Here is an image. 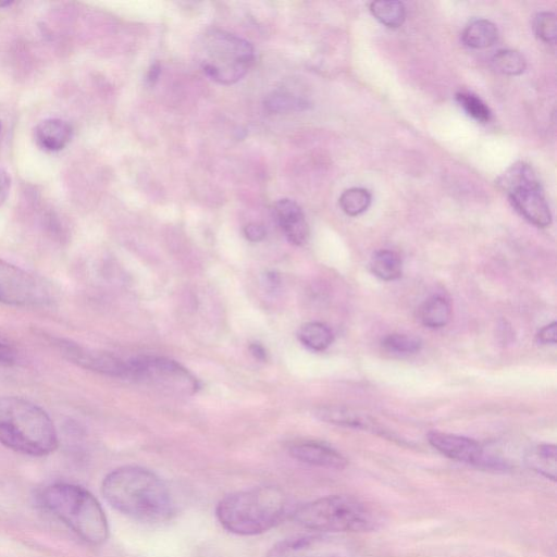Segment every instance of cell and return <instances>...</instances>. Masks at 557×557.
<instances>
[{
	"mask_svg": "<svg viewBox=\"0 0 557 557\" xmlns=\"http://www.w3.org/2000/svg\"><path fill=\"white\" fill-rule=\"evenodd\" d=\"M101 492L114 509L143 522H161L173 513L172 498L165 484L141 467L114 469L103 479Z\"/></svg>",
	"mask_w": 557,
	"mask_h": 557,
	"instance_id": "1",
	"label": "cell"
},
{
	"mask_svg": "<svg viewBox=\"0 0 557 557\" xmlns=\"http://www.w3.org/2000/svg\"><path fill=\"white\" fill-rule=\"evenodd\" d=\"M0 443L21 454L45 456L58 447V434L49 414L17 396L0 397Z\"/></svg>",
	"mask_w": 557,
	"mask_h": 557,
	"instance_id": "2",
	"label": "cell"
},
{
	"mask_svg": "<svg viewBox=\"0 0 557 557\" xmlns=\"http://www.w3.org/2000/svg\"><path fill=\"white\" fill-rule=\"evenodd\" d=\"M286 498L274 486L238 491L225 496L216 506L221 525L238 535H256L272 529L283 518Z\"/></svg>",
	"mask_w": 557,
	"mask_h": 557,
	"instance_id": "3",
	"label": "cell"
},
{
	"mask_svg": "<svg viewBox=\"0 0 557 557\" xmlns=\"http://www.w3.org/2000/svg\"><path fill=\"white\" fill-rule=\"evenodd\" d=\"M42 505L77 536L91 545L104 543L109 524L98 499L83 486L55 483L41 493Z\"/></svg>",
	"mask_w": 557,
	"mask_h": 557,
	"instance_id": "4",
	"label": "cell"
},
{
	"mask_svg": "<svg viewBox=\"0 0 557 557\" xmlns=\"http://www.w3.org/2000/svg\"><path fill=\"white\" fill-rule=\"evenodd\" d=\"M294 520L321 532H368L379 528L380 513L368 503L349 495H329L298 507Z\"/></svg>",
	"mask_w": 557,
	"mask_h": 557,
	"instance_id": "5",
	"label": "cell"
},
{
	"mask_svg": "<svg viewBox=\"0 0 557 557\" xmlns=\"http://www.w3.org/2000/svg\"><path fill=\"white\" fill-rule=\"evenodd\" d=\"M196 59L202 71L219 84L238 82L255 60L252 46L245 39L220 29H211L200 38Z\"/></svg>",
	"mask_w": 557,
	"mask_h": 557,
	"instance_id": "6",
	"label": "cell"
},
{
	"mask_svg": "<svg viewBox=\"0 0 557 557\" xmlns=\"http://www.w3.org/2000/svg\"><path fill=\"white\" fill-rule=\"evenodd\" d=\"M515 209L530 223L546 227L552 213L532 168L523 162L511 165L499 178Z\"/></svg>",
	"mask_w": 557,
	"mask_h": 557,
	"instance_id": "7",
	"label": "cell"
},
{
	"mask_svg": "<svg viewBox=\"0 0 557 557\" xmlns=\"http://www.w3.org/2000/svg\"><path fill=\"white\" fill-rule=\"evenodd\" d=\"M128 377L170 394L197 393L198 380L181 363L160 356H140L127 361Z\"/></svg>",
	"mask_w": 557,
	"mask_h": 557,
	"instance_id": "8",
	"label": "cell"
},
{
	"mask_svg": "<svg viewBox=\"0 0 557 557\" xmlns=\"http://www.w3.org/2000/svg\"><path fill=\"white\" fill-rule=\"evenodd\" d=\"M49 292L44 283L5 260L0 259V302L11 306H37L47 302Z\"/></svg>",
	"mask_w": 557,
	"mask_h": 557,
	"instance_id": "9",
	"label": "cell"
},
{
	"mask_svg": "<svg viewBox=\"0 0 557 557\" xmlns=\"http://www.w3.org/2000/svg\"><path fill=\"white\" fill-rule=\"evenodd\" d=\"M61 352L77 366L113 377H128V363L108 351L92 349L59 339L55 343Z\"/></svg>",
	"mask_w": 557,
	"mask_h": 557,
	"instance_id": "10",
	"label": "cell"
},
{
	"mask_svg": "<svg viewBox=\"0 0 557 557\" xmlns=\"http://www.w3.org/2000/svg\"><path fill=\"white\" fill-rule=\"evenodd\" d=\"M428 441L431 446L450 459L469 465L492 467L482 446L472 438L432 431L428 434Z\"/></svg>",
	"mask_w": 557,
	"mask_h": 557,
	"instance_id": "11",
	"label": "cell"
},
{
	"mask_svg": "<svg viewBox=\"0 0 557 557\" xmlns=\"http://www.w3.org/2000/svg\"><path fill=\"white\" fill-rule=\"evenodd\" d=\"M275 219L286 236L296 246L307 242L309 227L301 208L290 199H281L274 203Z\"/></svg>",
	"mask_w": 557,
	"mask_h": 557,
	"instance_id": "12",
	"label": "cell"
},
{
	"mask_svg": "<svg viewBox=\"0 0 557 557\" xmlns=\"http://www.w3.org/2000/svg\"><path fill=\"white\" fill-rule=\"evenodd\" d=\"M319 420L326 423L383 433L380 424L368 413L346 406H322L313 413Z\"/></svg>",
	"mask_w": 557,
	"mask_h": 557,
	"instance_id": "13",
	"label": "cell"
},
{
	"mask_svg": "<svg viewBox=\"0 0 557 557\" xmlns=\"http://www.w3.org/2000/svg\"><path fill=\"white\" fill-rule=\"evenodd\" d=\"M289 454L298 461L327 468V469H344L348 461L336 449L315 442H301L294 444L289 447Z\"/></svg>",
	"mask_w": 557,
	"mask_h": 557,
	"instance_id": "14",
	"label": "cell"
},
{
	"mask_svg": "<svg viewBox=\"0 0 557 557\" xmlns=\"http://www.w3.org/2000/svg\"><path fill=\"white\" fill-rule=\"evenodd\" d=\"M73 128L61 119H47L35 127V139L47 151H59L71 141Z\"/></svg>",
	"mask_w": 557,
	"mask_h": 557,
	"instance_id": "15",
	"label": "cell"
},
{
	"mask_svg": "<svg viewBox=\"0 0 557 557\" xmlns=\"http://www.w3.org/2000/svg\"><path fill=\"white\" fill-rule=\"evenodd\" d=\"M554 444H540L532 447L525 455V463L533 471L552 481L556 480L557 460Z\"/></svg>",
	"mask_w": 557,
	"mask_h": 557,
	"instance_id": "16",
	"label": "cell"
},
{
	"mask_svg": "<svg viewBox=\"0 0 557 557\" xmlns=\"http://www.w3.org/2000/svg\"><path fill=\"white\" fill-rule=\"evenodd\" d=\"M462 41L475 49L492 46L498 37V30L492 22L483 18L471 21L462 32Z\"/></svg>",
	"mask_w": 557,
	"mask_h": 557,
	"instance_id": "17",
	"label": "cell"
},
{
	"mask_svg": "<svg viewBox=\"0 0 557 557\" xmlns=\"http://www.w3.org/2000/svg\"><path fill=\"white\" fill-rule=\"evenodd\" d=\"M450 318V304L446 298L440 295L430 297L420 309V320L424 326L430 329L445 326Z\"/></svg>",
	"mask_w": 557,
	"mask_h": 557,
	"instance_id": "18",
	"label": "cell"
},
{
	"mask_svg": "<svg viewBox=\"0 0 557 557\" xmlns=\"http://www.w3.org/2000/svg\"><path fill=\"white\" fill-rule=\"evenodd\" d=\"M370 270L383 281H394L400 277L403 263L400 257L392 250L383 249L374 252L370 259Z\"/></svg>",
	"mask_w": 557,
	"mask_h": 557,
	"instance_id": "19",
	"label": "cell"
},
{
	"mask_svg": "<svg viewBox=\"0 0 557 557\" xmlns=\"http://www.w3.org/2000/svg\"><path fill=\"white\" fill-rule=\"evenodd\" d=\"M297 336L302 345L314 351L325 350L334 338L332 330L321 322L302 324L298 330Z\"/></svg>",
	"mask_w": 557,
	"mask_h": 557,
	"instance_id": "20",
	"label": "cell"
},
{
	"mask_svg": "<svg viewBox=\"0 0 557 557\" xmlns=\"http://www.w3.org/2000/svg\"><path fill=\"white\" fill-rule=\"evenodd\" d=\"M372 15L387 27L400 26L406 16L405 7L399 1H374L370 4Z\"/></svg>",
	"mask_w": 557,
	"mask_h": 557,
	"instance_id": "21",
	"label": "cell"
},
{
	"mask_svg": "<svg viewBox=\"0 0 557 557\" xmlns=\"http://www.w3.org/2000/svg\"><path fill=\"white\" fill-rule=\"evenodd\" d=\"M371 203L370 193L360 187H352L345 190L339 197L342 210L351 216L364 212Z\"/></svg>",
	"mask_w": 557,
	"mask_h": 557,
	"instance_id": "22",
	"label": "cell"
},
{
	"mask_svg": "<svg viewBox=\"0 0 557 557\" xmlns=\"http://www.w3.org/2000/svg\"><path fill=\"white\" fill-rule=\"evenodd\" d=\"M493 67L505 75H519L525 69V59L516 50H499L492 59Z\"/></svg>",
	"mask_w": 557,
	"mask_h": 557,
	"instance_id": "23",
	"label": "cell"
},
{
	"mask_svg": "<svg viewBox=\"0 0 557 557\" xmlns=\"http://www.w3.org/2000/svg\"><path fill=\"white\" fill-rule=\"evenodd\" d=\"M382 346L392 354L412 355L422 347V341L413 335L393 333L385 336Z\"/></svg>",
	"mask_w": 557,
	"mask_h": 557,
	"instance_id": "24",
	"label": "cell"
},
{
	"mask_svg": "<svg viewBox=\"0 0 557 557\" xmlns=\"http://www.w3.org/2000/svg\"><path fill=\"white\" fill-rule=\"evenodd\" d=\"M456 99L465 112L478 122L486 123L491 119L488 107L475 95L458 92Z\"/></svg>",
	"mask_w": 557,
	"mask_h": 557,
	"instance_id": "25",
	"label": "cell"
},
{
	"mask_svg": "<svg viewBox=\"0 0 557 557\" xmlns=\"http://www.w3.org/2000/svg\"><path fill=\"white\" fill-rule=\"evenodd\" d=\"M535 35L547 44H554L557 35L556 15L552 12H541L533 21Z\"/></svg>",
	"mask_w": 557,
	"mask_h": 557,
	"instance_id": "26",
	"label": "cell"
},
{
	"mask_svg": "<svg viewBox=\"0 0 557 557\" xmlns=\"http://www.w3.org/2000/svg\"><path fill=\"white\" fill-rule=\"evenodd\" d=\"M300 99L285 91H274L264 100V107L272 112H284L292 109L301 108Z\"/></svg>",
	"mask_w": 557,
	"mask_h": 557,
	"instance_id": "27",
	"label": "cell"
},
{
	"mask_svg": "<svg viewBox=\"0 0 557 557\" xmlns=\"http://www.w3.org/2000/svg\"><path fill=\"white\" fill-rule=\"evenodd\" d=\"M539 344H556L557 342V323L554 321L542 327L535 337Z\"/></svg>",
	"mask_w": 557,
	"mask_h": 557,
	"instance_id": "28",
	"label": "cell"
},
{
	"mask_svg": "<svg viewBox=\"0 0 557 557\" xmlns=\"http://www.w3.org/2000/svg\"><path fill=\"white\" fill-rule=\"evenodd\" d=\"M244 234L250 242H260L265 237V228L258 223H250L245 226Z\"/></svg>",
	"mask_w": 557,
	"mask_h": 557,
	"instance_id": "29",
	"label": "cell"
},
{
	"mask_svg": "<svg viewBox=\"0 0 557 557\" xmlns=\"http://www.w3.org/2000/svg\"><path fill=\"white\" fill-rule=\"evenodd\" d=\"M16 362V351L11 346L0 342V366H12Z\"/></svg>",
	"mask_w": 557,
	"mask_h": 557,
	"instance_id": "30",
	"label": "cell"
},
{
	"mask_svg": "<svg viewBox=\"0 0 557 557\" xmlns=\"http://www.w3.org/2000/svg\"><path fill=\"white\" fill-rule=\"evenodd\" d=\"M11 187V177L10 174L2 168H0V205H2L8 195Z\"/></svg>",
	"mask_w": 557,
	"mask_h": 557,
	"instance_id": "31",
	"label": "cell"
},
{
	"mask_svg": "<svg viewBox=\"0 0 557 557\" xmlns=\"http://www.w3.org/2000/svg\"><path fill=\"white\" fill-rule=\"evenodd\" d=\"M160 71H161V67L158 62L153 63L150 66L149 71L147 73V76H146V81L149 85H153L158 81Z\"/></svg>",
	"mask_w": 557,
	"mask_h": 557,
	"instance_id": "32",
	"label": "cell"
},
{
	"mask_svg": "<svg viewBox=\"0 0 557 557\" xmlns=\"http://www.w3.org/2000/svg\"><path fill=\"white\" fill-rule=\"evenodd\" d=\"M250 351L259 360L267 359V352H265L264 348L257 343H255L250 346Z\"/></svg>",
	"mask_w": 557,
	"mask_h": 557,
	"instance_id": "33",
	"label": "cell"
},
{
	"mask_svg": "<svg viewBox=\"0 0 557 557\" xmlns=\"http://www.w3.org/2000/svg\"><path fill=\"white\" fill-rule=\"evenodd\" d=\"M11 3H12V1H0V8L10 5Z\"/></svg>",
	"mask_w": 557,
	"mask_h": 557,
	"instance_id": "34",
	"label": "cell"
},
{
	"mask_svg": "<svg viewBox=\"0 0 557 557\" xmlns=\"http://www.w3.org/2000/svg\"><path fill=\"white\" fill-rule=\"evenodd\" d=\"M0 129H1V123H0Z\"/></svg>",
	"mask_w": 557,
	"mask_h": 557,
	"instance_id": "35",
	"label": "cell"
}]
</instances>
